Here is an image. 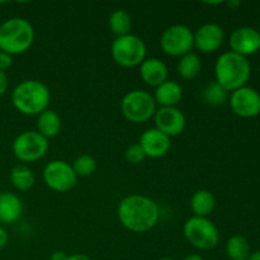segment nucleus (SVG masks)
<instances>
[{
	"instance_id": "1",
	"label": "nucleus",
	"mask_w": 260,
	"mask_h": 260,
	"mask_svg": "<svg viewBox=\"0 0 260 260\" xmlns=\"http://www.w3.org/2000/svg\"><path fill=\"white\" fill-rule=\"evenodd\" d=\"M159 216L157 205L146 196H128L118 206L119 221L132 233L151 230L159 221Z\"/></svg>"
},
{
	"instance_id": "2",
	"label": "nucleus",
	"mask_w": 260,
	"mask_h": 260,
	"mask_svg": "<svg viewBox=\"0 0 260 260\" xmlns=\"http://www.w3.org/2000/svg\"><path fill=\"white\" fill-rule=\"evenodd\" d=\"M250 74L251 68L248 58L233 51L222 53L216 61V83L226 91H235L245 86Z\"/></svg>"
},
{
	"instance_id": "3",
	"label": "nucleus",
	"mask_w": 260,
	"mask_h": 260,
	"mask_svg": "<svg viewBox=\"0 0 260 260\" xmlns=\"http://www.w3.org/2000/svg\"><path fill=\"white\" fill-rule=\"evenodd\" d=\"M51 94L47 86L38 80H23L12 93V103L25 116H38L47 109Z\"/></svg>"
},
{
	"instance_id": "4",
	"label": "nucleus",
	"mask_w": 260,
	"mask_h": 260,
	"mask_svg": "<svg viewBox=\"0 0 260 260\" xmlns=\"http://www.w3.org/2000/svg\"><path fill=\"white\" fill-rule=\"evenodd\" d=\"M35 41V29L24 18H10L0 25V51L22 55Z\"/></svg>"
},
{
	"instance_id": "5",
	"label": "nucleus",
	"mask_w": 260,
	"mask_h": 260,
	"mask_svg": "<svg viewBox=\"0 0 260 260\" xmlns=\"http://www.w3.org/2000/svg\"><path fill=\"white\" fill-rule=\"evenodd\" d=\"M121 112L127 121L132 123H145L156 112L154 96L145 90H132L123 96Z\"/></svg>"
},
{
	"instance_id": "6",
	"label": "nucleus",
	"mask_w": 260,
	"mask_h": 260,
	"mask_svg": "<svg viewBox=\"0 0 260 260\" xmlns=\"http://www.w3.org/2000/svg\"><path fill=\"white\" fill-rule=\"evenodd\" d=\"M112 57L122 68H135L141 65L146 57V45L135 35L117 37L112 43Z\"/></svg>"
},
{
	"instance_id": "7",
	"label": "nucleus",
	"mask_w": 260,
	"mask_h": 260,
	"mask_svg": "<svg viewBox=\"0 0 260 260\" xmlns=\"http://www.w3.org/2000/svg\"><path fill=\"white\" fill-rule=\"evenodd\" d=\"M184 236L188 243L200 250H211L220 240L215 223L207 217H190L184 223Z\"/></svg>"
},
{
	"instance_id": "8",
	"label": "nucleus",
	"mask_w": 260,
	"mask_h": 260,
	"mask_svg": "<svg viewBox=\"0 0 260 260\" xmlns=\"http://www.w3.org/2000/svg\"><path fill=\"white\" fill-rule=\"evenodd\" d=\"M48 151V140L37 131H24L13 141V154L19 161L33 162Z\"/></svg>"
},
{
	"instance_id": "9",
	"label": "nucleus",
	"mask_w": 260,
	"mask_h": 260,
	"mask_svg": "<svg viewBox=\"0 0 260 260\" xmlns=\"http://www.w3.org/2000/svg\"><path fill=\"white\" fill-rule=\"evenodd\" d=\"M160 46L167 55L182 57L194 47V36L187 25L174 24L162 32Z\"/></svg>"
},
{
	"instance_id": "10",
	"label": "nucleus",
	"mask_w": 260,
	"mask_h": 260,
	"mask_svg": "<svg viewBox=\"0 0 260 260\" xmlns=\"http://www.w3.org/2000/svg\"><path fill=\"white\" fill-rule=\"evenodd\" d=\"M43 180L50 189L58 193H65L76 185V177L73 167L63 160H53L45 167Z\"/></svg>"
},
{
	"instance_id": "11",
	"label": "nucleus",
	"mask_w": 260,
	"mask_h": 260,
	"mask_svg": "<svg viewBox=\"0 0 260 260\" xmlns=\"http://www.w3.org/2000/svg\"><path fill=\"white\" fill-rule=\"evenodd\" d=\"M230 107L234 113L241 118H254L260 113V94L255 89L243 86L233 91Z\"/></svg>"
},
{
	"instance_id": "12",
	"label": "nucleus",
	"mask_w": 260,
	"mask_h": 260,
	"mask_svg": "<svg viewBox=\"0 0 260 260\" xmlns=\"http://www.w3.org/2000/svg\"><path fill=\"white\" fill-rule=\"evenodd\" d=\"M155 128L161 131L168 137H174L182 134L185 128V117L177 107L156 109L154 114Z\"/></svg>"
},
{
	"instance_id": "13",
	"label": "nucleus",
	"mask_w": 260,
	"mask_h": 260,
	"mask_svg": "<svg viewBox=\"0 0 260 260\" xmlns=\"http://www.w3.org/2000/svg\"><path fill=\"white\" fill-rule=\"evenodd\" d=\"M230 47L238 55H253L260 50V33L253 27H240L230 36Z\"/></svg>"
},
{
	"instance_id": "14",
	"label": "nucleus",
	"mask_w": 260,
	"mask_h": 260,
	"mask_svg": "<svg viewBox=\"0 0 260 260\" xmlns=\"http://www.w3.org/2000/svg\"><path fill=\"white\" fill-rule=\"evenodd\" d=\"M194 36V46L203 53H212L217 51L223 43V29L216 23H206L198 28Z\"/></svg>"
},
{
	"instance_id": "15",
	"label": "nucleus",
	"mask_w": 260,
	"mask_h": 260,
	"mask_svg": "<svg viewBox=\"0 0 260 260\" xmlns=\"http://www.w3.org/2000/svg\"><path fill=\"white\" fill-rule=\"evenodd\" d=\"M140 146L145 151L147 157H152V159H159L167 155L169 152L170 146V137L162 134L157 128H150L146 129L144 134L140 137Z\"/></svg>"
},
{
	"instance_id": "16",
	"label": "nucleus",
	"mask_w": 260,
	"mask_h": 260,
	"mask_svg": "<svg viewBox=\"0 0 260 260\" xmlns=\"http://www.w3.org/2000/svg\"><path fill=\"white\" fill-rule=\"evenodd\" d=\"M140 75H141V79L145 81V84L157 88L168 80L169 71H168L167 65L161 60L151 57L145 58L142 61V63L140 65Z\"/></svg>"
},
{
	"instance_id": "17",
	"label": "nucleus",
	"mask_w": 260,
	"mask_h": 260,
	"mask_svg": "<svg viewBox=\"0 0 260 260\" xmlns=\"http://www.w3.org/2000/svg\"><path fill=\"white\" fill-rule=\"evenodd\" d=\"M183 98V89L177 81L167 80L159 85L155 90V103L159 104L160 108L177 107Z\"/></svg>"
},
{
	"instance_id": "18",
	"label": "nucleus",
	"mask_w": 260,
	"mask_h": 260,
	"mask_svg": "<svg viewBox=\"0 0 260 260\" xmlns=\"http://www.w3.org/2000/svg\"><path fill=\"white\" fill-rule=\"evenodd\" d=\"M22 212V201L17 194L10 192L0 193V222L14 223Z\"/></svg>"
},
{
	"instance_id": "19",
	"label": "nucleus",
	"mask_w": 260,
	"mask_h": 260,
	"mask_svg": "<svg viewBox=\"0 0 260 260\" xmlns=\"http://www.w3.org/2000/svg\"><path fill=\"white\" fill-rule=\"evenodd\" d=\"M215 196L207 189H200L190 198V210L196 217H207L215 210Z\"/></svg>"
},
{
	"instance_id": "20",
	"label": "nucleus",
	"mask_w": 260,
	"mask_h": 260,
	"mask_svg": "<svg viewBox=\"0 0 260 260\" xmlns=\"http://www.w3.org/2000/svg\"><path fill=\"white\" fill-rule=\"evenodd\" d=\"M38 134L42 135L46 139H52L56 137L61 131V118L55 111L46 109L41 114H38L37 121Z\"/></svg>"
},
{
	"instance_id": "21",
	"label": "nucleus",
	"mask_w": 260,
	"mask_h": 260,
	"mask_svg": "<svg viewBox=\"0 0 260 260\" xmlns=\"http://www.w3.org/2000/svg\"><path fill=\"white\" fill-rule=\"evenodd\" d=\"M10 182L18 190L25 192L35 185V173L25 165H15L10 172Z\"/></svg>"
},
{
	"instance_id": "22",
	"label": "nucleus",
	"mask_w": 260,
	"mask_h": 260,
	"mask_svg": "<svg viewBox=\"0 0 260 260\" xmlns=\"http://www.w3.org/2000/svg\"><path fill=\"white\" fill-rule=\"evenodd\" d=\"M177 69L180 78L184 79V80H192V79L197 78L200 75L202 63H201L198 55L189 52L180 57Z\"/></svg>"
},
{
	"instance_id": "23",
	"label": "nucleus",
	"mask_w": 260,
	"mask_h": 260,
	"mask_svg": "<svg viewBox=\"0 0 260 260\" xmlns=\"http://www.w3.org/2000/svg\"><path fill=\"white\" fill-rule=\"evenodd\" d=\"M226 254L231 260H248L250 255V245L243 236H231L226 244Z\"/></svg>"
},
{
	"instance_id": "24",
	"label": "nucleus",
	"mask_w": 260,
	"mask_h": 260,
	"mask_svg": "<svg viewBox=\"0 0 260 260\" xmlns=\"http://www.w3.org/2000/svg\"><path fill=\"white\" fill-rule=\"evenodd\" d=\"M109 28L117 37L129 35V30L132 28V19L128 13L123 9L114 10L111 14L108 20Z\"/></svg>"
},
{
	"instance_id": "25",
	"label": "nucleus",
	"mask_w": 260,
	"mask_h": 260,
	"mask_svg": "<svg viewBox=\"0 0 260 260\" xmlns=\"http://www.w3.org/2000/svg\"><path fill=\"white\" fill-rule=\"evenodd\" d=\"M203 99L212 107H218L228 101V91L216 81L208 84L203 90Z\"/></svg>"
},
{
	"instance_id": "26",
	"label": "nucleus",
	"mask_w": 260,
	"mask_h": 260,
	"mask_svg": "<svg viewBox=\"0 0 260 260\" xmlns=\"http://www.w3.org/2000/svg\"><path fill=\"white\" fill-rule=\"evenodd\" d=\"M75 172L76 177H90L94 172L96 170V161L93 156L90 155H81V156L76 157L74 164L71 165Z\"/></svg>"
},
{
	"instance_id": "27",
	"label": "nucleus",
	"mask_w": 260,
	"mask_h": 260,
	"mask_svg": "<svg viewBox=\"0 0 260 260\" xmlns=\"http://www.w3.org/2000/svg\"><path fill=\"white\" fill-rule=\"evenodd\" d=\"M124 157H126V161L129 162V164L139 165L144 162L147 156L144 150H142V147L140 146V144H134L127 147L126 152H124Z\"/></svg>"
},
{
	"instance_id": "28",
	"label": "nucleus",
	"mask_w": 260,
	"mask_h": 260,
	"mask_svg": "<svg viewBox=\"0 0 260 260\" xmlns=\"http://www.w3.org/2000/svg\"><path fill=\"white\" fill-rule=\"evenodd\" d=\"M12 63H13L12 56H10L9 53L0 51V71H4L5 73V70H8V69L12 66Z\"/></svg>"
},
{
	"instance_id": "29",
	"label": "nucleus",
	"mask_w": 260,
	"mask_h": 260,
	"mask_svg": "<svg viewBox=\"0 0 260 260\" xmlns=\"http://www.w3.org/2000/svg\"><path fill=\"white\" fill-rule=\"evenodd\" d=\"M8 86H9V80H8V76L4 71H0V96L4 95L5 91L8 90Z\"/></svg>"
},
{
	"instance_id": "30",
	"label": "nucleus",
	"mask_w": 260,
	"mask_h": 260,
	"mask_svg": "<svg viewBox=\"0 0 260 260\" xmlns=\"http://www.w3.org/2000/svg\"><path fill=\"white\" fill-rule=\"evenodd\" d=\"M8 240H9V238H8L7 231H5L4 229L0 226V249H3V248H5V246H7Z\"/></svg>"
},
{
	"instance_id": "31",
	"label": "nucleus",
	"mask_w": 260,
	"mask_h": 260,
	"mask_svg": "<svg viewBox=\"0 0 260 260\" xmlns=\"http://www.w3.org/2000/svg\"><path fill=\"white\" fill-rule=\"evenodd\" d=\"M68 256L63 251H55L51 255V260H68Z\"/></svg>"
},
{
	"instance_id": "32",
	"label": "nucleus",
	"mask_w": 260,
	"mask_h": 260,
	"mask_svg": "<svg viewBox=\"0 0 260 260\" xmlns=\"http://www.w3.org/2000/svg\"><path fill=\"white\" fill-rule=\"evenodd\" d=\"M68 260H91L89 256L84 255V254H73V255H69Z\"/></svg>"
},
{
	"instance_id": "33",
	"label": "nucleus",
	"mask_w": 260,
	"mask_h": 260,
	"mask_svg": "<svg viewBox=\"0 0 260 260\" xmlns=\"http://www.w3.org/2000/svg\"><path fill=\"white\" fill-rule=\"evenodd\" d=\"M183 260H205V259H203L201 255H198V254H190V255L185 256Z\"/></svg>"
},
{
	"instance_id": "34",
	"label": "nucleus",
	"mask_w": 260,
	"mask_h": 260,
	"mask_svg": "<svg viewBox=\"0 0 260 260\" xmlns=\"http://www.w3.org/2000/svg\"><path fill=\"white\" fill-rule=\"evenodd\" d=\"M248 260H260V250L259 251H254V253H250Z\"/></svg>"
},
{
	"instance_id": "35",
	"label": "nucleus",
	"mask_w": 260,
	"mask_h": 260,
	"mask_svg": "<svg viewBox=\"0 0 260 260\" xmlns=\"http://www.w3.org/2000/svg\"><path fill=\"white\" fill-rule=\"evenodd\" d=\"M228 5L231 8V9H234V8L240 7V2H235V0H231V2H228Z\"/></svg>"
},
{
	"instance_id": "36",
	"label": "nucleus",
	"mask_w": 260,
	"mask_h": 260,
	"mask_svg": "<svg viewBox=\"0 0 260 260\" xmlns=\"http://www.w3.org/2000/svg\"><path fill=\"white\" fill-rule=\"evenodd\" d=\"M160 260H175V259H170V258H164V259H160Z\"/></svg>"
},
{
	"instance_id": "37",
	"label": "nucleus",
	"mask_w": 260,
	"mask_h": 260,
	"mask_svg": "<svg viewBox=\"0 0 260 260\" xmlns=\"http://www.w3.org/2000/svg\"><path fill=\"white\" fill-rule=\"evenodd\" d=\"M259 33H260V27H259Z\"/></svg>"
},
{
	"instance_id": "38",
	"label": "nucleus",
	"mask_w": 260,
	"mask_h": 260,
	"mask_svg": "<svg viewBox=\"0 0 260 260\" xmlns=\"http://www.w3.org/2000/svg\"><path fill=\"white\" fill-rule=\"evenodd\" d=\"M259 70H260V66H259Z\"/></svg>"
}]
</instances>
